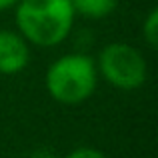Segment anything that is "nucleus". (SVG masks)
Returning a JSON list of instances; mask_svg holds the SVG:
<instances>
[{
  "mask_svg": "<svg viewBox=\"0 0 158 158\" xmlns=\"http://www.w3.org/2000/svg\"><path fill=\"white\" fill-rule=\"evenodd\" d=\"M70 4L74 8V14L100 20L114 12V8L118 6V0H70Z\"/></svg>",
  "mask_w": 158,
  "mask_h": 158,
  "instance_id": "5",
  "label": "nucleus"
},
{
  "mask_svg": "<svg viewBox=\"0 0 158 158\" xmlns=\"http://www.w3.org/2000/svg\"><path fill=\"white\" fill-rule=\"evenodd\" d=\"M70 0H18L16 26L26 42L56 46L70 34L74 24Z\"/></svg>",
  "mask_w": 158,
  "mask_h": 158,
  "instance_id": "1",
  "label": "nucleus"
},
{
  "mask_svg": "<svg viewBox=\"0 0 158 158\" xmlns=\"http://www.w3.org/2000/svg\"><path fill=\"white\" fill-rule=\"evenodd\" d=\"M30 158H56V156H54L50 150H44V148H42V150L32 152V156H30Z\"/></svg>",
  "mask_w": 158,
  "mask_h": 158,
  "instance_id": "8",
  "label": "nucleus"
},
{
  "mask_svg": "<svg viewBox=\"0 0 158 158\" xmlns=\"http://www.w3.org/2000/svg\"><path fill=\"white\" fill-rule=\"evenodd\" d=\"M66 158H106V156L102 154L100 150H96V148L82 146V148H76V150H72Z\"/></svg>",
  "mask_w": 158,
  "mask_h": 158,
  "instance_id": "7",
  "label": "nucleus"
},
{
  "mask_svg": "<svg viewBox=\"0 0 158 158\" xmlns=\"http://www.w3.org/2000/svg\"><path fill=\"white\" fill-rule=\"evenodd\" d=\"M16 4H18V0H0V10H8Z\"/></svg>",
  "mask_w": 158,
  "mask_h": 158,
  "instance_id": "9",
  "label": "nucleus"
},
{
  "mask_svg": "<svg viewBox=\"0 0 158 158\" xmlns=\"http://www.w3.org/2000/svg\"><path fill=\"white\" fill-rule=\"evenodd\" d=\"M142 36H144V40H146V44L150 48L158 46V10H156V8H152V10L148 12L146 20H144Z\"/></svg>",
  "mask_w": 158,
  "mask_h": 158,
  "instance_id": "6",
  "label": "nucleus"
},
{
  "mask_svg": "<svg viewBox=\"0 0 158 158\" xmlns=\"http://www.w3.org/2000/svg\"><path fill=\"white\" fill-rule=\"evenodd\" d=\"M98 70L120 90H134L146 82L148 66L144 56L134 46L124 42H112L102 48L98 56Z\"/></svg>",
  "mask_w": 158,
  "mask_h": 158,
  "instance_id": "3",
  "label": "nucleus"
},
{
  "mask_svg": "<svg viewBox=\"0 0 158 158\" xmlns=\"http://www.w3.org/2000/svg\"><path fill=\"white\" fill-rule=\"evenodd\" d=\"M98 80L96 64L86 54H66L46 70V88L62 104H80L92 96Z\"/></svg>",
  "mask_w": 158,
  "mask_h": 158,
  "instance_id": "2",
  "label": "nucleus"
},
{
  "mask_svg": "<svg viewBox=\"0 0 158 158\" xmlns=\"http://www.w3.org/2000/svg\"><path fill=\"white\" fill-rule=\"evenodd\" d=\"M30 60L28 42L22 34L0 30V74H16Z\"/></svg>",
  "mask_w": 158,
  "mask_h": 158,
  "instance_id": "4",
  "label": "nucleus"
}]
</instances>
